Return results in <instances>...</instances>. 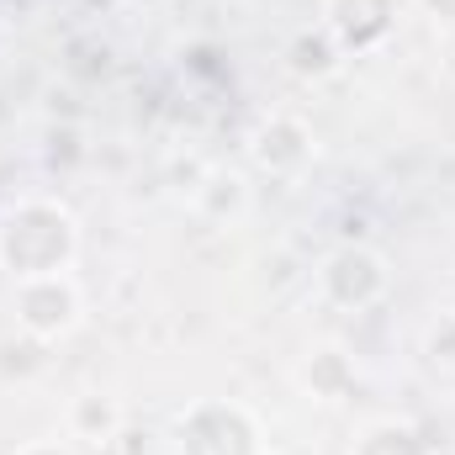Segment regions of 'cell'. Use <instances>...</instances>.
Returning a JSON list of instances; mask_svg holds the SVG:
<instances>
[{
	"label": "cell",
	"mask_w": 455,
	"mask_h": 455,
	"mask_svg": "<svg viewBox=\"0 0 455 455\" xmlns=\"http://www.w3.org/2000/svg\"><path fill=\"white\" fill-rule=\"evenodd\" d=\"M21 455H69L64 445H53V440H37V445H27Z\"/></svg>",
	"instance_id": "obj_2"
},
{
	"label": "cell",
	"mask_w": 455,
	"mask_h": 455,
	"mask_svg": "<svg viewBox=\"0 0 455 455\" xmlns=\"http://www.w3.org/2000/svg\"><path fill=\"white\" fill-rule=\"evenodd\" d=\"M69 249H75V223L53 202H27V207H16L5 218V228H0V259L11 265L16 281L64 275Z\"/></svg>",
	"instance_id": "obj_1"
}]
</instances>
